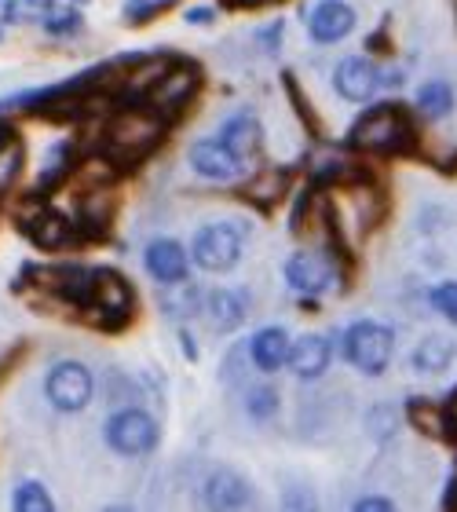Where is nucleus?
<instances>
[{
	"mask_svg": "<svg viewBox=\"0 0 457 512\" xmlns=\"http://www.w3.org/2000/svg\"><path fill=\"white\" fill-rule=\"evenodd\" d=\"M165 136L161 110L154 107H125L103 128V150L114 165H136L158 147Z\"/></svg>",
	"mask_w": 457,
	"mask_h": 512,
	"instance_id": "1",
	"label": "nucleus"
},
{
	"mask_svg": "<svg viewBox=\"0 0 457 512\" xmlns=\"http://www.w3.org/2000/svg\"><path fill=\"white\" fill-rule=\"evenodd\" d=\"M348 139L355 150H370V154H406L414 147V125L399 107L381 103L355 121Z\"/></svg>",
	"mask_w": 457,
	"mask_h": 512,
	"instance_id": "2",
	"label": "nucleus"
},
{
	"mask_svg": "<svg viewBox=\"0 0 457 512\" xmlns=\"http://www.w3.org/2000/svg\"><path fill=\"white\" fill-rule=\"evenodd\" d=\"M341 352L359 374L366 377H381L392 363V352H395V333L384 326V322H373V319H359L351 322L348 330L341 337Z\"/></svg>",
	"mask_w": 457,
	"mask_h": 512,
	"instance_id": "3",
	"label": "nucleus"
},
{
	"mask_svg": "<svg viewBox=\"0 0 457 512\" xmlns=\"http://www.w3.org/2000/svg\"><path fill=\"white\" fill-rule=\"evenodd\" d=\"M245 246V231L242 224H205L191 242V260L202 271H231L238 260H242Z\"/></svg>",
	"mask_w": 457,
	"mask_h": 512,
	"instance_id": "4",
	"label": "nucleus"
},
{
	"mask_svg": "<svg viewBox=\"0 0 457 512\" xmlns=\"http://www.w3.org/2000/svg\"><path fill=\"white\" fill-rule=\"evenodd\" d=\"M107 443L117 454H125V458L150 454V450L158 447V421L147 410L128 406V410H121V414H114L107 421Z\"/></svg>",
	"mask_w": 457,
	"mask_h": 512,
	"instance_id": "5",
	"label": "nucleus"
},
{
	"mask_svg": "<svg viewBox=\"0 0 457 512\" xmlns=\"http://www.w3.org/2000/svg\"><path fill=\"white\" fill-rule=\"evenodd\" d=\"M44 392H48V403L55 410H63V414H77V410H85L92 392H96V381L88 374L85 363H74V359H66V363H55L48 381H44Z\"/></svg>",
	"mask_w": 457,
	"mask_h": 512,
	"instance_id": "6",
	"label": "nucleus"
},
{
	"mask_svg": "<svg viewBox=\"0 0 457 512\" xmlns=\"http://www.w3.org/2000/svg\"><path fill=\"white\" fill-rule=\"evenodd\" d=\"M85 311L99 315L103 326H121L132 315V286L125 282V275H117L110 267L92 275V293L85 300Z\"/></svg>",
	"mask_w": 457,
	"mask_h": 512,
	"instance_id": "7",
	"label": "nucleus"
},
{
	"mask_svg": "<svg viewBox=\"0 0 457 512\" xmlns=\"http://www.w3.org/2000/svg\"><path fill=\"white\" fill-rule=\"evenodd\" d=\"M381 85H384L381 70H377V63L366 59V55H348V59H341L337 70H333V88H337L341 99H348V103H366V99L377 96Z\"/></svg>",
	"mask_w": 457,
	"mask_h": 512,
	"instance_id": "8",
	"label": "nucleus"
},
{
	"mask_svg": "<svg viewBox=\"0 0 457 512\" xmlns=\"http://www.w3.org/2000/svg\"><path fill=\"white\" fill-rule=\"evenodd\" d=\"M187 161H191V169L198 176H205V180L213 183H231L242 172V158H234L231 147L220 136L194 139L191 150H187Z\"/></svg>",
	"mask_w": 457,
	"mask_h": 512,
	"instance_id": "9",
	"label": "nucleus"
},
{
	"mask_svg": "<svg viewBox=\"0 0 457 512\" xmlns=\"http://www.w3.org/2000/svg\"><path fill=\"white\" fill-rule=\"evenodd\" d=\"M333 278H337V264H333L326 253H311V249H304V253L289 256L286 282L297 289V293L319 297V293H326V289L333 286Z\"/></svg>",
	"mask_w": 457,
	"mask_h": 512,
	"instance_id": "10",
	"label": "nucleus"
},
{
	"mask_svg": "<svg viewBox=\"0 0 457 512\" xmlns=\"http://www.w3.org/2000/svg\"><path fill=\"white\" fill-rule=\"evenodd\" d=\"M194 92H198V70L187 63H172L165 77L147 92V103L161 114H176L180 107L191 103Z\"/></svg>",
	"mask_w": 457,
	"mask_h": 512,
	"instance_id": "11",
	"label": "nucleus"
},
{
	"mask_svg": "<svg viewBox=\"0 0 457 512\" xmlns=\"http://www.w3.org/2000/svg\"><path fill=\"white\" fill-rule=\"evenodd\" d=\"M355 30V8L348 0H319L308 11V33L315 44H337Z\"/></svg>",
	"mask_w": 457,
	"mask_h": 512,
	"instance_id": "12",
	"label": "nucleus"
},
{
	"mask_svg": "<svg viewBox=\"0 0 457 512\" xmlns=\"http://www.w3.org/2000/svg\"><path fill=\"white\" fill-rule=\"evenodd\" d=\"M333 359V344L322 337V333H304L289 344V370L300 377V381H315L330 370Z\"/></svg>",
	"mask_w": 457,
	"mask_h": 512,
	"instance_id": "13",
	"label": "nucleus"
},
{
	"mask_svg": "<svg viewBox=\"0 0 457 512\" xmlns=\"http://www.w3.org/2000/svg\"><path fill=\"white\" fill-rule=\"evenodd\" d=\"M249 308H253V297H249V289H242V286L213 289L209 300H205L209 322H213V330H220V333L238 330L245 322V315H249Z\"/></svg>",
	"mask_w": 457,
	"mask_h": 512,
	"instance_id": "14",
	"label": "nucleus"
},
{
	"mask_svg": "<svg viewBox=\"0 0 457 512\" xmlns=\"http://www.w3.org/2000/svg\"><path fill=\"white\" fill-rule=\"evenodd\" d=\"M202 494L213 509H242V505L253 502V483L234 469H213L209 480H205Z\"/></svg>",
	"mask_w": 457,
	"mask_h": 512,
	"instance_id": "15",
	"label": "nucleus"
},
{
	"mask_svg": "<svg viewBox=\"0 0 457 512\" xmlns=\"http://www.w3.org/2000/svg\"><path fill=\"white\" fill-rule=\"evenodd\" d=\"M143 264H147L150 278L161 282V286H169V282H183L187 278V249L180 242H172V238H154L147 246V256H143Z\"/></svg>",
	"mask_w": 457,
	"mask_h": 512,
	"instance_id": "16",
	"label": "nucleus"
},
{
	"mask_svg": "<svg viewBox=\"0 0 457 512\" xmlns=\"http://www.w3.org/2000/svg\"><path fill=\"white\" fill-rule=\"evenodd\" d=\"M249 359L256 363V370L264 374H275L289 363V333L282 326H264V330L253 333L249 341Z\"/></svg>",
	"mask_w": 457,
	"mask_h": 512,
	"instance_id": "17",
	"label": "nucleus"
},
{
	"mask_svg": "<svg viewBox=\"0 0 457 512\" xmlns=\"http://www.w3.org/2000/svg\"><path fill=\"white\" fill-rule=\"evenodd\" d=\"M220 139L231 147L234 158L249 161L256 150H260V143H264V128H260V121H256L249 110H238V114H231V118L224 121V128H220Z\"/></svg>",
	"mask_w": 457,
	"mask_h": 512,
	"instance_id": "18",
	"label": "nucleus"
},
{
	"mask_svg": "<svg viewBox=\"0 0 457 512\" xmlns=\"http://www.w3.org/2000/svg\"><path fill=\"white\" fill-rule=\"evenodd\" d=\"M26 231L41 249H66L74 242V224L55 209H41L33 220H26Z\"/></svg>",
	"mask_w": 457,
	"mask_h": 512,
	"instance_id": "19",
	"label": "nucleus"
},
{
	"mask_svg": "<svg viewBox=\"0 0 457 512\" xmlns=\"http://www.w3.org/2000/svg\"><path fill=\"white\" fill-rule=\"evenodd\" d=\"M454 355H457L454 341L432 333V337H425V341L414 348V370L417 374H443V370L454 363Z\"/></svg>",
	"mask_w": 457,
	"mask_h": 512,
	"instance_id": "20",
	"label": "nucleus"
},
{
	"mask_svg": "<svg viewBox=\"0 0 457 512\" xmlns=\"http://www.w3.org/2000/svg\"><path fill=\"white\" fill-rule=\"evenodd\" d=\"M417 110H421L428 121L447 118L450 110H454V88H450L447 81H425V85L417 88Z\"/></svg>",
	"mask_w": 457,
	"mask_h": 512,
	"instance_id": "21",
	"label": "nucleus"
},
{
	"mask_svg": "<svg viewBox=\"0 0 457 512\" xmlns=\"http://www.w3.org/2000/svg\"><path fill=\"white\" fill-rule=\"evenodd\" d=\"M11 509L19 512H48L52 509V494H48V487L37 480H26L19 483L15 491H11Z\"/></svg>",
	"mask_w": 457,
	"mask_h": 512,
	"instance_id": "22",
	"label": "nucleus"
},
{
	"mask_svg": "<svg viewBox=\"0 0 457 512\" xmlns=\"http://www.w3.org/2000/svg\"><path fill=\"white\" fill-rule=\"evenodd\" d=\"M161 304H165V311H169L172 319H183V315H191L198 308V289L187 286V278L183 282H169L165 293H161Z\"/></svg>",
	"mask_w": 457,
	"mask_h": 512,
	"instance_id": "23",
	"label": "nucleus"
},
{
	"mask_svg": "<svg viewBox=\"0 0 457 512\" xmlns=\"http://www.w3.org/2000/svg\"><path fill=\"white\" fill-rule=\"evenodd\" d=\"M81 22H85V19H81L77 4L70 0V4H63V8L55 4V8L41 19V26H44V33H52V37H70V33L81 30Z\"/></svg>",
	"mask_w": 457,
	"mask_h": 512,
	"instance_id": "24",
	"label": "nucleus"
},
{
	"mask_svg": "<svg viewBox=\"0 0 457 512\" xmlns=\"http://www.w3.org/2000/svg\"><path fill=\"white\" fill-rule=\"evenodd\" d=\"M70 169H74V165H70V147H63V143H59V147H52V154H48V165L41 169V180H37V191H33V194H48Z\"/></svg>",
	"mask_w": 457,
	"mask_h": 512,
	"instance_id": "25",
	"label": "nucleus"
},
{
	"mask_svg": "<svg viewBox=\"0 0 457 512\" xmlns=\"http://www.w3.org/2000/svg\"><path fill=\"white\" fill-rule=\"evenodd\" d=\"M19 172H22V147H19V139H11V143L0 147V198L15 187Z\"/></svg>",
	"mask_w": 457,
	"mask_h": 512,
	"instance_id": "26",
	"label": "nucleus"
},
{
	"mask_svg": "<svg viewBox=\"0 0 457 512\" xmlns=\"http://www.w3.org/2000/svg\"><path fill=\"white\" fill-rule=\"evenodd\" d=\"M176 0H125V8H121V15H125L128 26H147L150 19H158L161 11H169Z\"/></svg>",
	"mask_w": 457,
	"mask_h": 512,
	"instance_id": "27",
	"label": "nucleus"
},
{
	"mask_svg": "<svg viewBox=\"0 0 457 512\" xmlns=\"http://www.w3.org/2000/svg\"><path fill=\"white\" fill-rule=\"evenodd\" d=\"M245 410H249V417H256V421H267L271 414H278V392L275 388H267V384L249 388V395H245Z\"/></svg>",
	"mask_w": 457,
	"mask_h": 512,
	"instance_id": "28",
	"label": "nucleus"
},
{
	"mask_svg": "<svg viewBox=\"0 0 457 512\" xmlns=\"http://www.w3.org/2000/svg\"><path fill=\"white\" fill-rule=\"evenodd\" d=\"M410 421H414L417 428H425V432H432V436H443L447 432V410H432V406H425L421 399H414L410 403Z\"/></svg>",
	"mask_w": 457,
	"mask_h": 512,
	"instance_id": "29",
	"label": "nucleus"
},
{
	"mask_svg": "<svg viewBox=\"0 0 457 512\" xmlns=\"http://www.w3.org/2000/svg\"><path fill=\"white\" fill-rule=\"evenodd\" d=\"M52 8L55 0H8L11 22H41Z\"/></svg>",
	"mask_w": 457,
	"mask_h": 512,
	"instance_id": "30",
	"label": "nucleus"
},
{
	"mask_svg": "<svg viewBox=\"0 0 457 512\" xmlns=\"http://www.w3.org/2000/svg\"><path fill=\"white\" fill-rule=\"evenodd\" d=\"M432 308L457 326V282H439V286L432 289Z\"/></svg>",
	"mask_w": 457,
	"mask_h": 512,
	"instance_id": "31",
	"label": "nucleus"
},
{
	"mask_svg": "<svg viewBox=\"0 0 457 512\" xmlns=\"http://www.w3.org/2000/svg\"><path fill=\"white\" fill-rule=\"evenodd\" d=\"M395 421H399V417H395L392 406H377V410L370 414V425H377V436H388V432H395Z\"/></svg>",
	"mask_w": 457,
	"mask_h": 512,
	"instance_id": "32",
	"label": "nucleus"
},
{
	"mask_svg": "<svg viewBox=\"0 0 457 512\" xmlns=\"http://www.w3.org/2000/svg\"><path fill=\"white\" fill-rule=\"evenodd\" d=\"M395 502L392 498H381V494H366V498H359L355 502V512H392Z\"/></svg>",
	"mask_w": 457,
	"mask_h": 512,
	"instance_id": "33",
	"label": "nucleus"
},
{
	"mask_svg": "<svg viewBox=\"0 0 457 512\" xmlns=\"http://www.w3.org/2000/svg\"><path fill=\"white\" fill-rule=\"evenodd\" d=\"M187 22H194V26H209V22H213V8H191L187 11Z\"/></svg>",
	"mask_w": 457,
	"mask_h": 512,
	"instance_id": "34",
	"label": "nucleus"
},
{
	"mask_svg": "<svg viewBox=\"0 0 457 512\" xmlns=\"http://www.w3.org/2000/svg\"><path fill=\"white\" fill-rule=\"evenodd\" d=\"M11 26V11H8V0H0V37H4V30Z\"/></svg>",
	"mask_w": 457,
	"mask_h": 512,
	"instance_id": "35",
	"label": "nucleus"
},
{
	"mask_svg": "<svg viewBox=\"0 0 457 512\" xmlns=\"http://www.w3.org/2000/svg\"><path fill=\"white\" fill-rule=\"evenodd\" d=\"M224 4H234V8H260V4H271V0H224Z\"/></svg>",
	"mask_w": 457,
	"mask_h": 512,
	"instance_id": "36",
	"label": "nucleus"
},
{
	"mask_svg": "<svg viewBox=\"0 0 457 512\" xmlns=\"http://www.w3.org/2000/svg\"><path fill=\"white\" fill-rule=\"evenodd\" d=\"M447 425H450V428H457V395L450 399V406H447Z\"/></svg>",
	"mask_w": 457,
	"mask_h": 512,
	"instance_id": "37",
	"label": "nucleus"
},
{
	"mask_svg": "<svg viewBox=\"0 0 457 512\" xmlns=\"http://www.w3.org/2000/svg\"><path fill=\"white\" fill-rule=\"evenodd\" d=\"M447 509H457V476L450 480V494H447Z\"/></svg>",
	"mask_w": 457,
	"mask_h": 512,
	"instance_id": "38",
	"label": "nucleus"
},
{
	"mask_svg": "<svg viewBox=\"0 0 457 512\" xmlns=\"http://www.w3.org/2000/svg\"><path fill=\"white\" fill-rule=\"evenodd\" d=\"M11 139H15V136H11V128L0 125V147H4V143H11Z\"/></svg>",
	"mask_w": 457,
	"mask_h": 512,
	"instance_id": "39",
	"label": "nucleus"
},
{
	"mask_svg": "<svg viewBox=\"0 0 457 512\" xmlns=\"http://www.w3.org/2000/svg\"><path fill=\"white\" fill-rule=\"evenodd\" d=\"M74 4H88V0H74Z\"/></svg>",
	"mask_w": 457,
	"mask_h": 512,
	"instance_id": "40",
	"label": "nucleus"
}]
</instances>
